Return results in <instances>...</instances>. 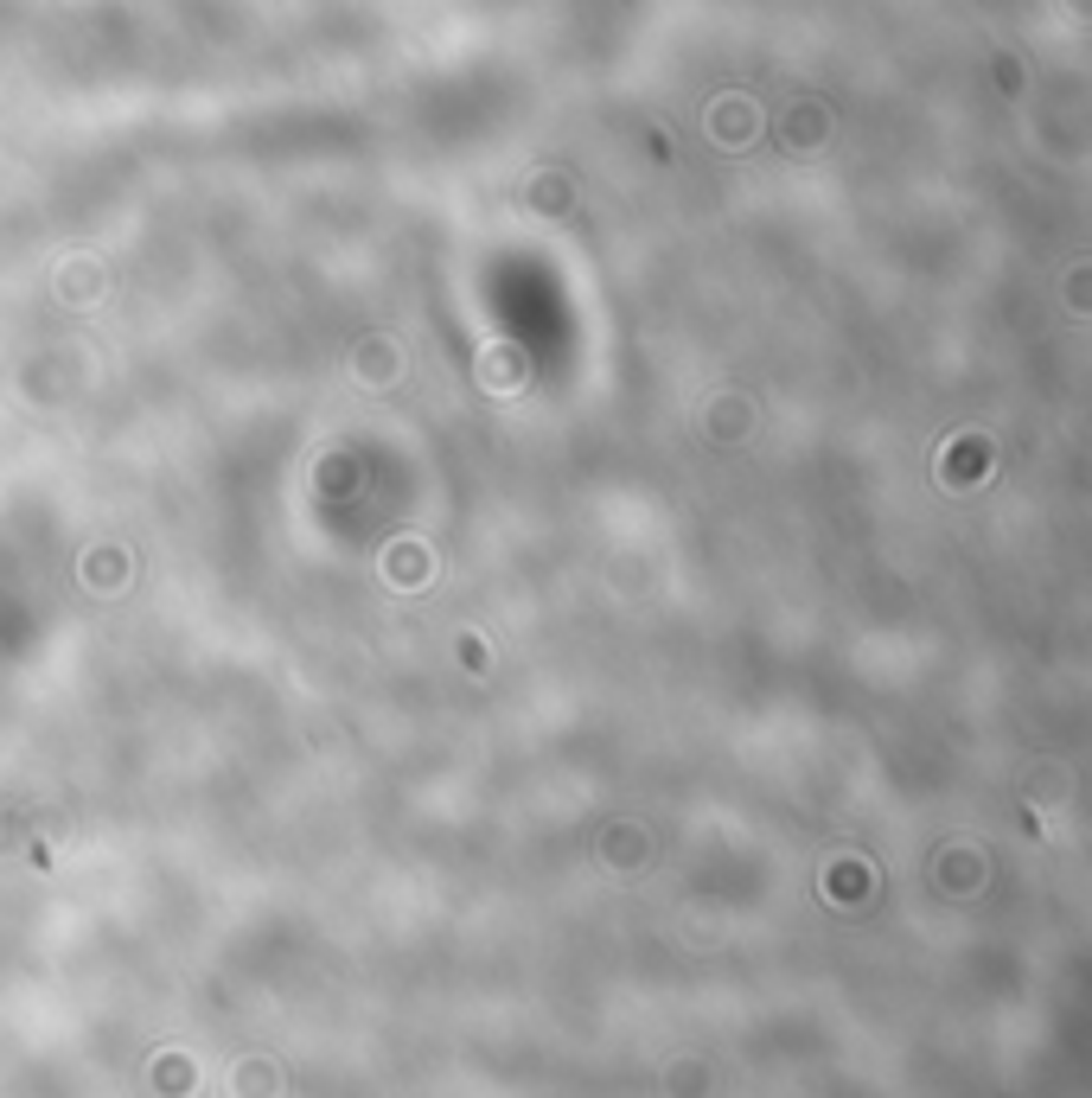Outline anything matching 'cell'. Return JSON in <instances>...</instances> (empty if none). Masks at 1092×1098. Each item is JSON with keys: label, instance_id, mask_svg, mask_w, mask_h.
Here are the masks:
<instances>
[{"label": "cell", "instance_id": "cell-3", "mask_svg": "<svg viewBox=\"0 0 1092 1098\" xmlns=\"http://www.w3.org/2000/svg\"><path fill=\"white\" fill-rule=\"evenodd\" d=\"M237 1092H243V1098H275V1092H281V1073H275V1066H263V1060H243Z\"/></svg>", "mask_w": 1092, "mask_h": 1098}, {"label": "cell", "instance_id": "cell-7", "mask_svg": "<svg viewBox=\"0 0 1092 1098\" xmlns=\"http://www.w3.org/2000/svg\"><path fill=\"white\" fill-rule=\"evenodd\" d=\"M728 429H735V435L748 429V409H741V403H735V409H728V403L716 409V435H728Z\"/></svg>", "mask_w": 1092, "mask_h": 1098}, {"label": "cell", "instance_id": "cell-1", "mask_svg": "<svg viewBox=\"0 0 1092 1098\" xmlns=\"http://www.w3.org/2000/svg\"><path fill=\"white\" fill-rule=\"evenodd\" d=\"M384 575L397 588H422V582H435V549L429 543H416V537H397L384 549Z\"/></svg>", "mask_w": 1092, "mask_h": 1098}, {"label": "cell", "instance_id": "cell-5", "mask_svg": "<svg viewBox=\"0 0 1092 1098\" xmlns=\"http://www.w3.org/2000/svg\"><path fill=\"white\" fill-rule=\"evenodd\" d=\"M454 645H460V670H473V677H485V670H492V645H485L479 633H460Z\"/></svg>", "mask_w": 1092, "mask_h": 1098}, {"label": "cell", "instance_id": "cell-2", "mask_svg": "<svg viewBox=\"0 0 1092 1098\" xmlns=\"http://www.w3.org/2000/svg\"><path fill=\"white\" fill-rule=\"evenodd\" d=\"M84 582H90V588H115V582H128V556H121V549H109V543H102L96 556L84 562Z\"/></svg>", "mask_w": 1092, "mask_h": 1098}, {"label": "cell", "instance_id": "cell-6", "mask_svg": "<svg viewBox=\"0 0 1092 1098\" xmlns=\"http://www.w3.org/2000/svg\"><path fill=\"white\" fill-rule=\"evenodd\" d=\"M166 1060H173V1066H160V1073H154L160 1092H192V1066H186V1054H166Z\"/></svg>", "mask_w": 1092, "mask_h": 1098}, {"label": "cell", "instance_id": "cell-4", "mask_svg": "<svg viewBox=\"0 0 1092 1098\" xmlns=\"http://www.w3.org/2000/svg\"><path fill=\"white\" fill-rule=\"evenodd\" d=\"M371 345H377V352L358 358V377H364V384H390V377H397V352H390L384 339H371Z\"/></svg>", "mask_w": 1092, "mask_h": 1098}]
</instances>
